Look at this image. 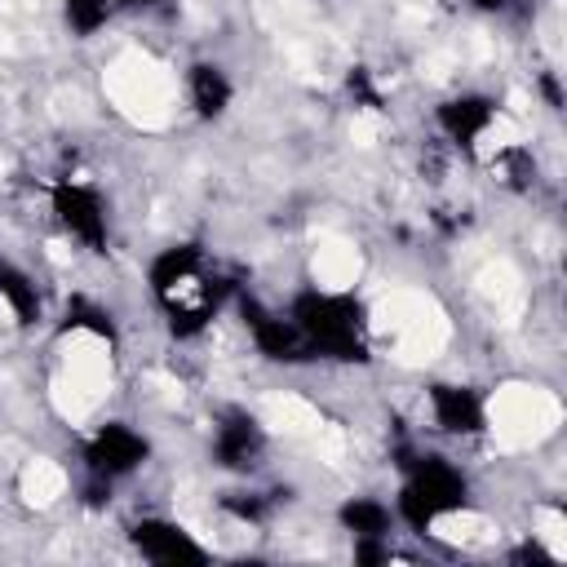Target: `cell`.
<instances>
[{
    "instance_id": "cell-1",
    "label": "cell",
    "mask_w": 567,
    "mask_h": 567,
    "mask_svg": "<svg viewBox=\"0 0 567 567\" xmlns=\"http://www.w3.org/2000/svg\"><path fill=\"white\" fill-rule=\"evenodd\" d=\"M284 310L306 332V341L315 346L319 359L354 363L368 354V310L354 292L310 284V288H297Z\"/></svg>"
},
{
    "instance_id": "cell-2",
    "label": "cell",
    "mask_w": 567,
    "mask_h": 567,
    "mask_svg": "<svg viewBox=\"0 0 567 567\" xmlns=\"http://www.w3.org/2000/svg\"><path fill=\"white\" fill-rule=\"evenodd\" d=\"M49 213L53 221L66 230V239H75L89 252H102L111 239V213L106 199L93 182L84 177H58L49 182Z\"/></svg>"
},
{
    "instance_id": "cell-3",
    "label": "cell",
    "mask_w": 567,
    "mask_h": 567,
    "mask_svg": "<svg viewBox=\"0 0 567 567\" xmlns=\"http://www.w3.org/2000/svg\"><path fill=\"white\" fill-rule=\"evenodd\" d=\"M235 310L244 315V328L252 337V350L270 363L297 368V363H315V346L306 341V332L288 319V310H275L266 301H257L252 292H235Z\"/></svg>"
},
{
    "instance_id": "cell-4",
    "label": "cell",
    "mask_w": 567,
    "mask_h": 567,
    "mask_svg": "<svg viewBox=\"0 0 567 567\" xmlns=\"http://www.w3.org/2000/svg\"><path fill=\"white\" fill-rule=\"evenodd\" d=\"M80 456H84V470H89V474H97V478H106V483H120V478L137 474V470L151 461V439H146L137 425L111 416V421H97V425L84 434Z\"/></svg>"
},
{
    "instance_id": "cell-5",
    "label": "cell",
    "mask_w": 567,
    "mask_h": 567,
    "mask_svg": "<svg viewBox=\"0 0 567 567\" xmlns=\"http://www.w3.org/2000/svg\"><path fill=\"white\" fill-rule=\"evenodd\" d=\"M496 120H501V102L483 89H461V93H447L434 102L439 142L456 146V151H478L492 137Z\"/></svg>"
},
{
    "instance_id": "cell-6",
    "label": "cell",
    "mask_w": 567,
    "mask_h": 567,
    "mask_svg": "<svg viewBox=\"0 0 567 567\" xmlns=\"http://www.w3.org/2000/svg\"><path fill=\"white\" fill-rule=\"evenodd\" d=\"M403 483L439 514V523L470 505V474L443 452H416L412 461H403Z\"/></svg>"
},
{
    "instance_id": "cell-7",
    "label": "cell",
    "mask_w": 567,
    "mask_h": 567,
    "mask_svg": "<svg viewBox=\"0 0 567 567\" xmlns=\"http://www.w3.org/2000/svg\"><path fill=\"white\" fill-rule=\"evenodd\" d=\"M266 425L252 416V412H244V408H230V412H221L217 416V425H213V443H208V456H213V465H221L226 474H252L257 465H261V456H266Z\"/></svg>"
},
{
    "instance_id": "cell-8",
    "label": "cell",
    "mask_w": 567,
    "mask_h": 567,
    "mask_svg": "<svg viewBox=\"0 0 567 567\" xmlns=\"http://www.w3.org/2000/svg\"><path fill=\"white\" fill-rule=\"evenodd\" d=\"M128 540H133V554H142L146 563H164V567H177V563H208V545L182 527L177 518H164V514H146L128 527Z\"/></svg>"
},
{
    "instance_id": "cell-9",
    "label": "cell",
    "mask_w": 567,
    "mask_h": 567,
    "mask_svg": "<svg viewBox=\"0 0 567 567\" xmlns=\"http://www.w3.org/2000/svg\"><path fill=\"white\" fill-rule=\"evenodd\" d=\"M430 421L447 439H478L487 434V399L465 381H430L425 385Z\"/></svg>"
},
{
    "instance_id": "cell-10",
    "label": "cell",
    "mask_w": 567,
    "mask_h": 567,
    "mask_svg": "<svg viewBox=\"0 0 567 567\" xmlns=\"http://www.w3.org/2000/svg\"><path fill=\"white\" fill-rule=\"evenodd\" d=\"M182 84H186V106H190V115L204 120V124L221 120V115L230 111V102H235V80H230V71H226L221 62H213V58H195V62L186 66Z\"/></svg>"
},
{
    "instance_id": "cell-11",
    "label": "cell",
    "mask_w": 567,
    "mask_h": 567,
    "mask_svg": "<svg viewBox=\"0 0 567 567\" xmlns=\"http://www.w3.org/2000/svg\"><path fill=\"white\" fill-rule=\"evenodd\" d=\"M0 306L18 328H35L44 319V297H40L35 275L4 252H0Z\"/></svg>"
},
{
    "instance_id": "cell-12",
    "label": "cell",
    "mask_w": 567,
    "mask_h": 567,
    "mask_svg": "<svg viewBox=\"0 0 567 567\" xmlns=\"http://www.w3.org/2000/svg\"><path fill=\"white\" fill-rule=\"evenodd\" d=\"M337 527L346 536H394V505L381 496H346L337 505Z\"/></svg>"
},
{
    "instance_id": "cell-13",
    "label": "cell",
    "mask_w": 567,
    "mask_h": 567,
    "mask_svg": "<svg viewBox=\"0 0 567 567\" xmlns=\"http://www.w3.org/2000/svg\"><path fill=\"white\" fill-rule=\"evenodd\" d=\"M487 173H492V182L505 186L509 195H532V186H536V177H540V164H536L532 146L505 142V146H496V151L487 155Z\"/></svg>"
},
{
    "instance_id": "cell-14",
    "label": "cell",
    "mask_w": 567,
    "mask_h": 567,
    "mask_svg": "<svg viewBox=\"0 0 567 567\" xmlns=\"http://www.w3.org/2000/svg\"><path fill=\"white\" fill-rule=\"evenodd\" d=\"M62 332H89V337H97V341H115L111 310L97 306V301L84 297V292H75V297L66 301V310H62Z\"/></svg>"
},
{
    "instance_id": "cell-15",
    "label": "cell",
    "mask_w": 567,
    "mask_h": 567,
    "mask_svg": "<svg viewBox=\"0 0 567 567\" xmlns=\"http://www.w3.org/2000/svg\"><path fill=\"white\" fill-rule=\"evenodd\" d=\"M115 18V0H62V27L75 40H93Z\"/></svg>"
},
{
    "instance_id": "cell-16",
    "label": "cell",
    "mask_w": 567,
    "mask_h": 567,
    "mask_svg": "<svg viewBox=\"0 0 567 567\" xmlns=\"http://www.w3.org/2000/svg\"><path fill=\"white\" fill-rule=\"evenodd\" d=\"M270 509H275V501H270L266 492H257V487L221 492V514H226V518H235L239 527H261V523L270 518Z\"/></svg>"
},
{
    "instance_id": "cell-17",
    "label": "cell",
    "mask_w": 567,
    "mask_h": 567,
    "mask_svg": "<svg viewBox=\"0 0 567 567\" xmlns=\"http://www.w3.org/2000/svg\"><path fill=\"white\" fill-rule=\"evenodd\" d=\"M394 523L399 527H408V532H416V536H425V532H434V523H439V514L408 487V483H399V492H394Z\"/></svg>"
},
{
    "instance_id": "cell-18",
    "label": "cell",
    "mask_w": 567,
    "mask_h": 567,
    "mask_svg": "<svg viewBox=\"0 0 567 567\" xmlns=\"http://www.w3.org/2000/svg\"><path fill=\"white\" fill-rule=\"evenodd\" d=\"M346 97L354 102V111H385V89L377 84V71L368 66L346 71Z\"/></svg>"
},
{
    "instance_id": "cell-19",
    "label": "cell",
    "mask_w": 567,
    "mask_h": 567,
    "mask_svg": "<svg viewBox=\"0 0 567 567\" xmlns=\"http://www.w3.org/2000/svg\"><path fill=\"white\" fill-rule=\"evenodd\" d=\"M536 93L545 97V106H549V111H563V102H567L558 71H540V75H536Z\"/></svg>"
},
{
    "instance_id": "cell-20",
    "label": "cell",
    "mask_w": 567,
    "mask_h": 567,
    "mask_svg": "<svg viewBox=\"0 0 567 567\" xmlns=\"http://www.w3.org/2000/svg\"><path fill=\"white\" fill-rule=\"evenodd\" d=\"M509 558H514V563H554V554H549V549H540L536 540H523Z\"/></svg>"
},
{
    "instance_id": "cell-21",
    "label": "cell",
    "mask_w": 567,
    "mask_h": 567,
    "mask_svg": "<svg viewBox=\"0 0 567 567\" xmlns=\"http://www.w3.org/2000/svg\"><path fill=\"white\" fill-rule=\"evenodd\" d=\"M474 13H505L509 9V0H465Z\"/></svg>"
},
{
    "instance_id": "cell-22",
    "label": "cell",
    "mask_w": 567,
    "mask_h": 567,
    "mask_svg": "<svg viewBox=\"0 0 567 567\" xmlns=\"http://www.w3.org/2000/svg\"><path fill=\"white\" fill-rule=\"evenodd\" d=\"M115 9H133V13H151V9H164V0H115Z\"/></svg>"
}]
</instances>
